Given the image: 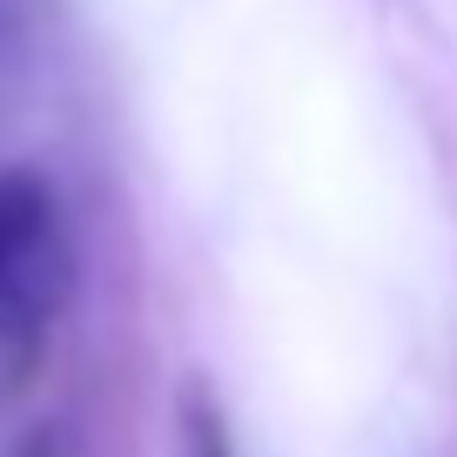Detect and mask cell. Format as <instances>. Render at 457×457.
Returning <instances> with one entry per match:
<instances>
[{"mask_svg":"<svg viewBox=\"0 0 457 457\" xmlns=\"http://www.w3.org/2000/svg\"><path fill=\"white\" fill-rule=\"evenodd\" d=\"M182 457H236L228 424H222V411H215V397L202 384L182 390Z\"/></svg>","mask_w":457,"mask_h":457,"instance_id":"obj_2","label":"cell"},{"mask_svg":"<svg viewBox=\"0 0 457 457\" xmlns=\"http://www.w3.org/2000/svg\"><path fill=\"white\" fill-rule=\"evenodd\" d=\"M74 296V243L54 188L34 169H0V343H41Z\"/></svg>","mask_w":457,"mask_h":457,"instance_id":"obj_1","label":"cell"}]
</instances>
